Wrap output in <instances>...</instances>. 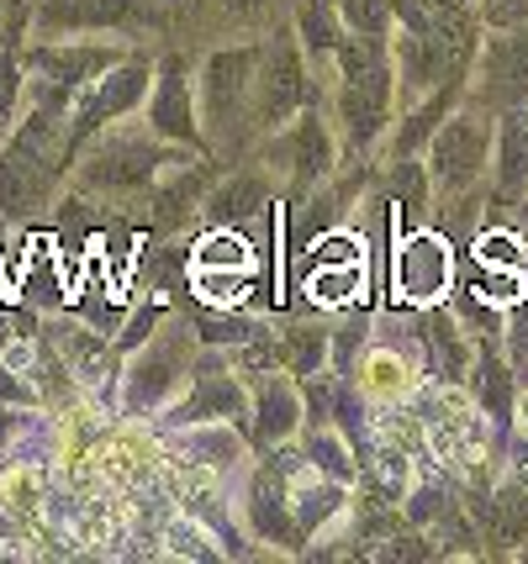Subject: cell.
Returning <instances> with one entry per match:
<instances>
[{"label":"cell","instance_id":"6da1fadb","mask_svg":"<svg viewBox=\"0 0 528 564\" xmlns=\"http://www.w3.org/2000/svg\"><path fill=\"white\" fill-rule=\"evenodd\" d=\"M397 106V64L380 37L354 32L338 43V122L349 148H376V138L391 127Z\"/></svg>","mask_w":528,"mask_h":564},{"label":"cell","instance_id":"7a4b0ae2","mask_svg":"<svg viewBox=\"0 0 528 564\" xmlns=\"http://www.w3.org/2000/svg\"><path fill=\"white\" fill-rule=\"evenodd\" d=\"M492 138H497V117L471 106V100H460L450 117L433 127V138H428L433 196H444V200L471 196L481 180L492 174Z\"/></svg>","mask_w":528,"mask_h":564},{"label":"cell","instance_id":"3957f363","mask_svg":"<svg viewBox=\"0 0 528 564\" xmlns=\"http://www.w3.org/2000/svg\"><path fill=\"white\" fill-rule=\"evenodd\" d=\"M492 37L476 43L471 74H465V100L503 117L528 111V26H486Z\"/></svg>","mask_w":528,"mask_h":564},{"label":"cell","instance_id":"277c9868","mask_svg":"<svg viewBox=\"0 0 528 564\" xmlns=\"http://www.w3.org/2000/svg\"><path fill=\"white\" fill-rule=\"evenodd\" d=\"M159 159H164V138L159 132H106L96 153L85 159L79 180L90 191H143L153 174H159Z\"/></svg>","mask_w":528,"mask_h":564},{"label":"cell","instance_id":"5b68a950","mask_svg":"<svg viewBox=\"0 0 528 564\" xmlns=\"http://www.w3.org/2000/svg\"><path fill=\"white\" fill-rule=\"evenodd\" d=\"M254 48H223L206 58L202 69V122L212 127V138H233V127L249 117L254 106Z\"/></svg>","mask_w":528,"mask_h":564},{"label":"cell","instance_id":"8992f818","mask_svg":"<svg viewBox=\"0 0 528 564\" xmlns=\"http://www.w3.org/2000/svg\"><path fill=\"white\" fill-rule=\"evenodd\" d=\"M302 100H306L302 58H297L291 32H280L276 43L259 53V64H254V106H249V117L265 127V132H280L285 117H291Z\"/></svg>","mask_w":528,"mask_h":564},{"label":"cell","instance_id":"52a82bcc","mask_svg":"<svg viewBox=\"0 0 528 564\" xmlns=\"http://www.w3.org/2000/svg\"><path fill=\"white\" fill-rule=\"evenodd\" d=\"M149 79H153L149 64H122V69L90 79V96L79 100V111L69 117V143H85V138H96L106 122L138 111V100L149 96Z\"/></svg>","mask_w":528,"mask_h":564},{"label":"cell","instance_id":"ba28073f","mask_svg":"<svg viewBox=\"0 0 528 564\" xmlns=\"http://www.w3.org/2000/svg\"><path fill=\"white\" fill-rule=\"evenodd\" d=\"M202 117H196V100H191V69L185 58H164L153 74V96H149V127L164 143H196L202 138Z\"/></svg>","mask_w":528,"mask_h":564},{"label":"cell","instance_id":"9c48e42d","mask_svg":"<svg viewBox=\"0 0 528 564\" xmlns=\"http://www.w3.org/2000/svg\"><path fill=\"white\" fill-rule=\"evenodd\" d=\"M270 170L291 174L297 185H317L333 170V132H327V122L317 111H306L291 132H280L270 143Z\"/></svg>","mask_w":528,"mask_h":564},{"label":"cell","instance_id":"30bf717a","mask_svg":"<svg viewBox=\"0 0 528 564\" xmlns=\"http://www.w3.org/2000/svg\"><path fill=\"white\" fill-rule=\"evenodd\" d=\"M180 369H185V344H180V333L149 344V354L132 365V375H127V412H153L159 401H170V395L180 391V380H185Z\"/></svg>","mask_w":528,"mask_h":564},{"label":"cell","instance_id":"8fae6325","mask_svg":"<svg viewBox=\"0 0 528 564\" xmlns=\"http://www.w3.org/2000/svg\"><path fill=\"white\" fill-rule=\"evenodd\" d=\"M492 196L513 206L528 196V111H503L492 138Z\"/></svg>","mask_w":528,"mask_h":564},{"label":"cell","instance_id":"7c38bea8","mask_svg":"<svg viewBox=\"0 0 528 564\" xmlns=\"http://www.w3.org/2000/svg\"><path fill=\"white\" fill-rule=\"evenodd\" d=\"M117 58H122V48H101V43H53V48H32V53H26V64L37 69V79L64 85V90L101 79Z\"/></svg>","mask_w":528,"mask_h":564},{"label":"cell","instance_id":"4fadbf2b","mask_svg":"<svg viewBox=\"0 0 528 564\" xmlns=\"http://www.w3.org/2000/svg\"><path fill=\"white\" fill-rule=\"evenodd\" d=\"M518 369H513V359H507L503 348H486L481 344L476 354H471V391H476V406L486 412L492 422H507L518 417Z\"/></svg>","mask_w":528,"mask_h":564},{"label":"cell","instance_id":"5bb4252c","mask_svg":"<svg viewBox=\"0 0 528 564\" xmlns=\"http://www.w3.org/2000/svg\"><path fill=\"white\" fill-rule=\"evenodd\" d=\"M481 512V539H486V549H513L518 554V543L528 539V480H503L497 491L486 496V501H476Z\"/></svg>","mask_w":528,"mask_h":564},{"label":"cell","instance_id":"9a60e30c","mask_svg":"<svg viewBox=\"0 0 528 564\" xmlns=\"http://www.w3.org/2000/svg\"><path fill=\"white\" fill-rule=\"evenodd\" d=\"M244 422L249 417V395L244 386L223 375V369H212V375H196L191 380V395L175 406V422Z\"/></svg>","mask_w":528,"mask_h":564},{"label":"cell","instance_id":"2e32d148","mask_svg":"<svg viewBox=\"0 0 528 564\" xmlns=\"http://www.w3.org/2000/svg\"><path fill=\"white\" fill-rule=\"evenodd\" d=\"M397 285H402L407 301H433V295L450 285V253L439 238H407L402 253H397Z\"/></svg>","mask_w":528,"mask_h":564},{"label":"cell","instance_id":"e0dca14e","mask_svg":"<svg viewBox=\"0 0 528 564\" xmlns=\"http://www.w3.org/2000/svg\"><path fill=\"white\" fill-rule=\"evenodd\" d=\"M297 427H302V395L276 369L259 380V395H254V438L270 448V443H285Z\"/></svg>","mask_w":528,"mask_h":564},{"label":"cell","instance_id":"ac0fdd59","mask_svg":"<svg viewBox=\"0 0 528 564\" xmlns=\"http://www.w3.org/2000/svg\"><path fill=\"white\" fill-rule=\"evenodd\" d=\"M202 206L217 227H244V221H254L265 206H270V174L265 170H238L233 180H223Z\"/></svg>","mask_w":528,"mask_h":564},{"label":"cell","instance_id":"d6986e66","mask_svg":"<svg viewBox=\"0 0 528 564\" xmlns=\"http://www.w3.org/2000/svg\"><path fill=\"white\" fill-rule=\"evenodd\" d=\"M249 517L254 528H259V539L280 543V549H297L302 543V522H291V496H285V486H280L276 469H259V480H254L249 491Z\"/></svg>","mask_w":528,"mask_h":564},{"label":"cell","instance_id":"ffe728a7","mask_svg":"<svg viewBox=\"0 0 528 564\" xmlns=\"http://www.w3.org/2000/svg\"><path fill=\"white\" fill-rule=\"evenodd\" d=\"M359 391L376 401H402L412 391V365L402 359V348H370L359 365Z\"/></svg>","mask_w":528,"mask_h":564},{"label":"cell","instance_id":"44dd1931","mask_svg":"<svg viewBox=\"0 0 528 564\" xmlns=\"http://www.w3.org/2000/svg\"><path fill=\"white\" fill-rule=\"evenodd\" d=\"M306 53H338L344 43V17H338V0H306L302 17H297Z\"/></svg>","mask_w":528,"mask_h":564},{"label":"cell","instance_id":"7402d4cb","mask_svg":"<svg viewBox=\"0 0 528 564\" xmlns=\"http://www.w3.org/2000/svg\"><path fill=\"white\" fill-rule=\"evenodd\" d=\"M276 354H280V369H291V375H317L327 359V333L323 327H291V333L276 344Z\"/></svg>","mask_w":528,"mask_h":564},{"label":"cell","instance_id":"603a6c76","mask_svg":"<svg viewBox=\"0 0 528 564\" xmlns=\"http://www.w3.org/2000/svg\"><path fill=\"white\" fill-rule=\"evenodd\" d=\"M359 285H365L359 264H317V270L306 274V295L323 301V306H344V301H354Z\"/></svg>","mask_w":528,"mask_h":564},{"label":"cell","instance_id":"cb8c5ba5","mask_svg":"<svg viewBox=\"0 0 528 564\" xmlns=\"http://www.w3.org/2000/svg\"><path fill=\"white\" fill-rule=\"evenodd\" d=\"M196 270H254V248L238 232H217L196 248Z\"/></svg>","mask_w":528,"mask_h":564},{"label":"cell","instance_id":"d4e9b609","mask_svg":"<svg viewBox=\"0 0 528 564\" xmlns=\"http://www.w3.org/2000/svg\"><path fill=\"white\" fill-rule=\"evenodd\" d=\"M338 17H344L349 32L386 37V32H391V0H338Z\"/></svg>","mask_w":528,"mask_h":564},{"label":"cell","instance_id":"484cf974","mask_svg":"<svg viewBox=\"0 0 528 564\" xmlns=\"http://www.w3.org/2000/svg\"><path fill=\"white\" fill-rule=\"evenodd\" d=\"M196 285L212 306H238L244 291H254V270H238V274H223V270H196Z\"/></svg>","mask_w":528,"mask_h":564},{"label":"cell","instance_id":"4316f807","mask_svg":"<svg viewBox=\"0 0 528 564\" xmlns=\"http://www.w3.org/2000/svg\"><path fill=\"white\" fill-rule=\"evenodd\" d=\"M481 26H528V0H476Z\"/></svg>","mask_w":528,"mask_h":564},{"label":"cell","instance_id":"83f0119b","mask_svg":"<svg viewBox=\"0 0 528 564\" xmlns=\"http://www.w3.org/2000/svg\"><path fill=\"white\" fill-rule=\"evenodd\" d=\"M22 64L11 58V53H0V132H6V122H11V111H17V96H22Z\"/></svg>","mask_w":528,"mask_h":564},{"label":"cell","instance_id":"f1b7e54d","mask_svg":"<svg viewBox=\"0 0 528 564\" xmlns=\"http://www.w3.org/2000/svg\"><path fill=\"white\" fill-rule=\"evenodd\" d=\"M79 0H37V26L43 32H69Z\"/></svg>","mask_w":528,"mask_h":564},{"label":"cell","instance_id":"f546056e","mask_svg":"<svg viewBox=\"0 0 528 564\" xmlns=\"http://www.w3.org/2000/svg\"><path fill=\"white\" fill-rule=\"evenodd\" d=\"M0 401H11V406H22V401H32V391H26L22 380H11V375L0 369Z\"/></svg>","mask_w":528,"mask_h":564},{"label":"cell","instance_id":"4dcf8cb0","mask_svg":"<svg viewBox=\"0 0 528 564\" xmlns=\"http://www.w3.org/2000/svg\"><path fill=\"white\" fill-rule=\"evenodd\" d=\"M223 6H227V11H238V17H254L265 0H223Z\"/></svg>","mask_w":528,"mask_h":564},{"label":"cell","instance_id":"1f68e13d","mask_svg":"<svg viewBox=\"0 0 528 564\" xmlns=\"http://www.w3.org/2000/svg\"><path fill=\"white\" fill-rule=\"evenodd\" d=\"M518 422H524V433H528V391L518 395Z\"/></svg>","mask_w":528,"mask_h":564},{"label":"cell","instance_id":"d6a6232c","mask_svg":"<svg viewBox=\"0 0 528 564\" xmlns=\"http://www.w3.org/2000/svg\"><path fill=\"white\" fill-rule=\"evenodd\" d=\"M518 560H528V539H524V543H518Z\"/></svg>","mask_w":528,"mask_h":564}]
</instances>
